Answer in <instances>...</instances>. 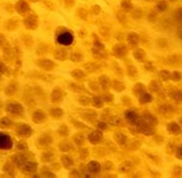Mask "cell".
Wrapping results in <instances>:
<instances>
[{
  "instance_id": "1",
  "label": "cell",
  "mask_w": 182,
  "mask_h": 178,
  "mask_svg": "<svg viewBox=\"0 0 182 178\" xmlns=\"http://www.w3.org/2000/svg\"><path fill=\"white\" fill-rule=\"evenodd\" d=\"M73 35L68 32V31H66V32H62L59 35L58 37V43L60 44V45H64V46H68L70 44L73 43Z\"/></svg>"
},
{
  "instance_id": "2",
  "label": "cell",
  "mask_w": 182,
  "mask_h": 178,
  "mask_svg": "<svg viewBox=\"0 0 182 178\" xmlns=\"http://www.w3.org/2000/svg\"><path fill=\"white\" fill-rule=\"evenodd\" d=\"M12 139L9 138L8 136L0 133V149H9L12 147Z\"/></svg>"
},
{
  "instance_id": "3",
  "label": "cell",
  "mask_w": 182,
  "mask_h": 178,
  "mask_svg": "<svg viewBox=\"0 0 182 178\" xmlns=\"http://www.w3.org/2000/svg\"><path fill=\"white\" fill-rule=\"evenodd\" d=\"M151 99L152 98L149 93H144V94H142L141 98H139V100H141V102H142V104H144V102H150Z\"/></svg>"
},
{
  "instance_id": "4",
  "label": "cell",
  "mask_w": 182,
  "mask_h": 178,
  "mask_svg": "<svg viewBox=\"0 0 182 178\" xmlns=\"http://www.w3.org/2000/svg\"><path fill=\"white\" fill-rule=\"evenodd\" d=\"M126 117L128 118L129 122H134L135 120L137 118V116H136V114H135L134 112H128V113L126 114Z\"/></svg>"
},
{
  "instance_id": "5",
  "label": "cell",
  "mask_w": 182,
  "mask_h": 178,
  "mask_svg": "<svg viewBox=\"0 0 182 178\" xmlns=\"http://www.w3.org/2000/svg\"><path fill=\"white\" fill-rule=\"evenodd\" d=\"M169 131H171V132H174V133H178L179 131H180V128H179L176 124L172 123V124H169Z\"/></svg>"
},
{
  "instance_id": "6",
  "label": "cell",
  "mask_w": 182,
  "mask_h": 178,
  "mask_svg": "<svg viewBox=\"0 0 182 178\" xmlns=\"http://www.w3.org/2000/svg\"><path fill=\"white\" fill-rule=\"evenodd\" d=\"M166 8H167V5H166V2H164V1H161V2H159V4L157 5V9H158L159 12H163V10H165Z\"/></svg>"
},
{
  "instance_id": "7",
  "label": "cell",
  "mask_w": 182,
  "mask_h": 178,
  "mask_svg": "<svg viewBox=\"0 0 182 178\" xmlns=\"http://www.w3.org/2000/svg\"><path fill=\"white\" fill-rule=\"evenodd\" d=\"M128 40H129V43H131V44H136L139 42V37L136 35H130L129 37H128Z\"/></svg>"
},
{
  "instance_id": "8",
  "label": "cell",
  "mask_w": 182,
  "mask_h": 178,
  "mask_svg": "<svg viewBox=\"0 0 182 178\" xmlns=\"http://www.w3.org/2000/svg\"><path fill=\"white\" fill-rule=\"evenodd\" d=\"M89 168L92 170H95V171H98V170H99V165H98V163H96V162H92V163H90Z\"/></svg>"
},
{
  "instance_id": "9",
  "label": "cell",
  "mask_w": 182,
  "mask_h": 178,
  "mask_svg": "<svg viewBox=\"0 0 182 178\" xmlns=\"http://www.w3.org/2000/svg\"><path fill=\"white\" fill-rule=\"evenodd\" d=\"M176 18H178L179 21H182V8L179 9L178 12H176Z\"/></svg>"
},
{
  "instance_id": "10",
  "label": "cell",
  "mask_w": 182,
  "mask_h": 178,
  "mask_svg": "<svg viewBox=\"0 0 182 178\" xmlns=\"http://www.w3.org/2000/svg\"><path fill=\"white\" fill-rule=\"evenodd\" d=\"M175 98L178 99V101H180V102H182V94H180V93H178V94H175Z\"/></svg>"
},
{
  "instance_id": "11",
  "label": "cell",
  "mask_w": 182,
  "mask_h": 178,
  "mask_svg": "<svg viewBox=\"0 0 182 178\" xmlns=\"http://www.w3.org/2000/svg\"><path fill=\"white\" fill-rule=\"evenodd\" d=\"M178 36L182 39V26L180 28V29H179V31H178Z\"/></svg>"
},
{
  "instance_id": "12",
  "label": "cell",
  "mask_w": 182,
  "mask_h": 178,
  "mask_svg": "<svg viewBox=\"0 0 182 178\" xmlns=\"http://www.w3.org/2000/svg\"><path fill=\"white\" fill-rule=\"evenodd\" d=\"M161 74H163V77H165V78H167V77H168V73H167V71H163Z\"/></svg>"
}]
</instances>
